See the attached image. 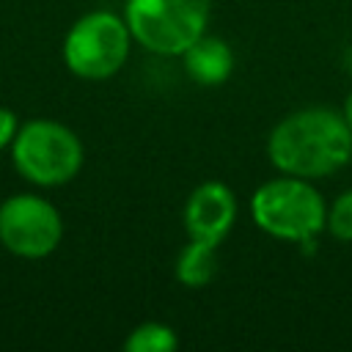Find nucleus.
Here are the masks:
<instances>
[{
  "label": "nucleus",
  "mask_w": 352,
  "mask_h": 352,
  "mask_svg": "<svg viewBox=\"0 0 352 352\" xmlns=\"http://www.w3.org/2000/svg\"><path fill=\"white\" fill-rule=\"evenodd\" d=\"M267 157L278 173L316 182L352 162V129L341 110L308 104L283 116L270 129Z\"/></svg>",
  "instance_id": "1"
},
{
  "label": "nucleus",
  "mask_w": 352,
  "mask_h": 352,
  "mask_svg": "<svg viewBox=\"0 0 352 352\" xmlns=\"http://www.w3.org/2000/svg\"><path fill=\"white\" fill-rule=\"evenodd\" d=\"M250 220L272 239L305 245L324 231L327 201L311 179L280 173L250 195Z\"/></svg>",
  "instance_id": "2"
},
{
  "label": "nucleus",
  "mask_w": 352,
  "mask_h": 352,
  "mask_svg": "<svg viewBox=\"0 0 352 352\" xmlns=\"http://www.w3.org/2000/svg\"><path fill=\"white\" fill-rule=\"evenodd\" d=\"M212 0H126V28L143 50L154 55H182L206 33Z\"/></svg>",
  "instance_id": "3"
},
{
  "label": "nucleus",
  "mask_w": 352,
  "mask_h": 352,
  "mask_svg": "<svg viewBox=\"0 0 352 352\" xmlns=\"http://www.w3.org/2000/svg\"><path fill=\"white\" fill-rule=\"evenodd\" d=\"M82 143L60 121L33 118L11 140V160L22 179L38 187H60L82 168Z\"/></svg>",
  "instance_id": "4"
},
{
  "label": "nucleus",
  "mask_w": 352,
  "mask_h": 352,
  "mask_svg": "<svg viewBox=\"0 0 352 352\" xmlns=\"http://www.w3.org/2000/svg\"><path fill=\"white\" fill-rule=\"evenodd\" d=\"M132 33L124 14L88 11L63 38V63L82 80H107L121 72L132 50Z\"/></svg>",
  "instance_id": "5"
},
{
  "label": "nucleus",
  "mask_w": 352,
  "mask_h": 352,
  "mask_svg": "<svg viewBox=\"0 0 352 352\" xmlns=\"http://www.w3.org/2000/svg\"><path fill=\"white\" fill-rule=\"evenodd\" d=\"M63 239V220L55 204L19 192L0 204V242L19 258H44Z\"/></svg>",
  "instance_id": "6"
},
{
  "label": "nucleus",
  "mask_w": 352,
  "mask_h": 352,
  "mask_svg": "<svg viewBox=\"0 0 352 352\" xmlns=\"http://www.w3.org/2000/svg\"><path fill=\"white\" fill-rule=\"evenodd\" d=\"M236 212H239V204L228 184L217 179L201 182L187 195L184 212H182L187 239H198L220 248L236 223Z\"/></svg>",
  "instance_id": "7"
},
{
  "label": "nucleus",
  "mask_w": 352,
  "mask_h": 352,
  "mask_svg": "<svg viewBox=\"0 0 352 352\" xmlns=\"http://www.w3.org/2000/svg\"><path fill=\"white\" fill-rule=\"evenodd\" d=\"M182 63H184L187 77L195 85L214 88V85H223L231 77V72H234V50H231V44L226 38L204 33L198 41H192L182 52Z\"/></svg>",
  "instance_id": "8"
},
{
  "label": "nucleus",
  "mask_w": 352,
  "mask_h": 352,
  "mask_svg": "<svg viewBox=\"0 0 352 352\" xmlns=\"http://www.w3.org/2000/svg\"><path fill=\"white\" fill-rule=\"evenodd\" d=\"M220 270V258H217V245L209 242H198V239H187V245L179 250L173 272L176 280L184 289H204L214 280Z\"/></svg>",
  "instance_id": "9"
},
{
  "label": "nucleus",
  "mask_w": 352,
  "mask_h": 352,
  "mask_svg": "<svg viewBox=\"0 0 352 352\" xmlns=\"http://www.w3.org/2000/svg\"><path fill=\"white\" fill-rule=\"evenodd\" d=\"M176 346H179V333L168 322H157V319L135 324L124 338L126 352H173Z\"/></svg>",
  "instance_id": "10"
},
{
  "label": "nucleus",
  "mask_w": 352,
  "mask_h": 352,
  "mask_svg": "<svg viewBox=\"0 0 352 352\" xmlns=\"http://www.w3.org/2000/svg\"><path fill=\"white\" fill-rule=\"evenodd\" d=\"M324 231H327L333 239L352 245V187L344 190V192H338V195L333 198V204L327 206Z\"/></svg>",
  "instance_id": "11"
},
{
  "label": "nucleus",
  "mask_w": 352,
  "mask_h": 352,
  "mask_svg": "<svg viewBox=\"0 0 352 352\" xmlns=\"http://www.w3.org/2000/svg\"><path fill=\"white\" fill-rule=\"evenodd\" d=\"M16 129H19L16 116H14L8 107H0V151L11 146V140H14Z\"/></svg>",
  "instance_id": "12"
},
{
  "label": "nucleus",
  "mask_w": 352,
  "mask_h": 352,
  "mask_svg": "<svg viewBox=\"0 0 352 352\" xmlns=\"http://www.w3.org/2000/svg\"><path fill=\"white\" fill-rule=\"evenodd\" d=\"M341 116H344V121H346V126L352 129V91L346 94V99H344V107H341Z\"/></svg>",
  "instance_id": "13"
}]
</instances>
